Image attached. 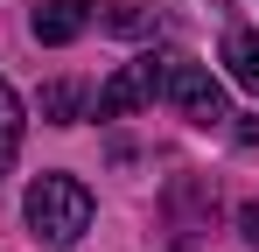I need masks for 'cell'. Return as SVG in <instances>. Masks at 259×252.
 <instances>
[{
    "label": "cell",
    "mask_w": 259,
    "mask_h": 252,
    "mask_svg": "<svg viewBox=\"0 0 259 252\" xmlns=\"http://www.w3.org/2000/svg\"><path fill=\"white\" fill-rule=\"evenodd\" d=\"M21 140V98H14V84L0 77V147H14Z\"/></svg>",
    "instance_id": "7"
},
{
    "label": "cell",
    "mask_w": 259,
    "mask_h": 252,
    "mask_svg": "<svg viewBox=\"0 0 259 252\" xmlns=\"http://www.w3.org/2000/svg\"><path fill=\"white\" fill-rule=\"evenodd\" d=\"M238 231H245V245H259V203H245V210H238Z\"/></svg>",
    "instance_id": "9"
},
{
    "label": "cell",
    "mask_w": 259,
    "mask_h": 252,
    "mask_svg": "<svg viewBox=\"0 0 259 252\" xmlns=\"http://www.w3.org/2000/svg\"><path fill=\"white\" fill-rule=\"evenodd\" d=\"M161 77H168V56H133V63H119L112 77L98 84V119H126V112H140V105H154V91H161Z\"/></svg>",
    "instance_id": "2"
},
{
    "label": "cell",
    "mask_w": 259,
    "mask_h": 252,
    "mask_svg": "<svg viewBox=\"0 0 259 252\" xmlns=\"http://www.w3.org/2000/svg\"><path fill=\"white\" fill-rule=\"evenodd\" d=\"M28 28H35V42L63 49V42H77L91 28V0H35L28 7Z\"/></svg>",
    "instance_id": "4"
},
{
    "label": "cell",
    "mask_w": 259,
    "mask_h": 252,
    "mask_svg": "<svg viewBox=\"0 0 259 252\" xmlns=\"http://www.w3.org/2000/svg\"><path fill=\"white\" fill-rule=\"evenodd\" d=\"M224 63H231V77L245 84V91H259V35L252 28H231L224 35Z\"/></svg>",
    "instance_id": "5"
},
{
    "label": "cell",
    "mask_w": 259,
    "mask_h": 252,
    "mask_svg": "<svg viewBox=\"0 0 259 252\" xmlns=\"http://www.w3.org/2000/svg\"><path fill=\"white\" fill-rule=\"evenodd\" d=\"M161 91L175 98V112L189 126H217V119H231L224 112V84L203 70V63H182V56H168V77H161Z\"/></svg>",
    "instance_id": "3"
},
{
    "label": "cell",
    "mask_w": 259,
    "mask_h": 252,
    "mask_svg": "<svg viewBox=\"0 0 259 252\" xmlns=\"http://www.w3.org/2000/svg\"><path fill=\"white\" fill-rule=\"evenodd\" d=\"M28 224L42 245H77L91 231V189L77 175H35L28 182Z\"/></svg>",
    "instance_id": "1"
},
{
    "label": "cell",
    "mask_w": 259,
    "mask_h": 252,
    "mask_svg": "<svg viewBox=\"0 0 259 252\" xmlns=\"http://www.w3.org/2000/svg\"><path fill=\"white\" fill-rule=\"evenodd\" d=\"M238 147H259V119H238Z\"/></svg>",
    "instance_id": "10"
},
{
    "label": "cell",
    "mask_w": 259,
    "mask_h": 252,
    "mask_svg": "<svg viewBox=\"0 0 259 252\" xmlns=\"http://www.w3.org/2000/svg\"><path fill=\"white\" fill-rule=\"evenodd\" d=\"M105 21H112V28H119V35H140V28H147V14H140V7H133V0H119V7H112V14H105Z\"/></svg>",
    "instance_id": "8"
},
{
    "label": "cell",
    "mask_w": 259,
    "mask_h": 252,
    "mask_svg": "<svg viewBox=\"0 0 259 252\" xmlns=\"http://www.w3.org/2000/svg\"><path fill=\"white\" fill-rule=\"evenodd\" d=\"M77 112H84V91L77 84H49L42 91V119L49 126H77Z\"/></svg>",
    "instance_id": "6"
},
{
    "label": "cell",
    "mask_w": 259,
    "mask_h": 252,
    "mask_svg": "<svg viewBox=\"0 0 259 252\" xmlns=\"http://www.w3.org/2000/svg\"><path fill=\"white\" fill-rule=\"evenodd\" d=\"M7 161H14V147H0V175H7Z\"/></svg>",
    "instance_id": "11"
}]
</instances>
